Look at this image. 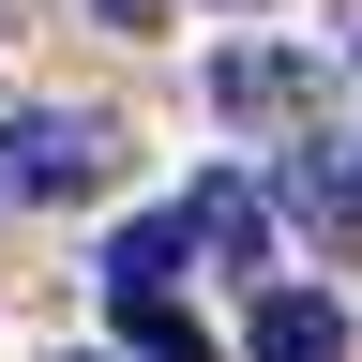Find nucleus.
<instances>
[{"instance_id": "7ed1b4c3", "label": "nucleus", "mask_w": 362, "mask_h": 362, "mask_svg": "<svg viewBox=\"0 0 362 362\" xmlns=\"http://www.w3.org/2000/svg\"><path fill=\"white\" fill-rule=\"evenodd\" d=\"M166 226H181V257H226V272H272V211H257V181H197V197H181Z\"/></svg>"}, {"instance_id": "39448f33", "label": "nucleus", "mask_w": 362, "mask_h": 362, "mask_svg": "<svg viewBox=\"0 0 362 362\" xmlns=\"http://www.w3.org/2000/svg\"><path fill=\"white\" fill-rule=\"evenodd\" d=\"M257 362H347L332 287H272V302H257Z\"/></svg>"}, {"instance_id": "6e6552de", "label": "nucleus", "mask_w": 362, "mask_h": 362, "mask_svg": "<svg viewBox=\"0 0 362 362\" xmlns=\"http://www.w3.org/2000/svg\"><path fill=\"white\" fill-rule=\"evenodd\" d=\"M90 16H106V30H151V0H90Z\"/></svg>"}, {"instance_id": "423d86ee", "label": "nucleus", "mask_w": 362, "mask_h": 362, "mask_svg": "<svg viewBox=\"0 0 362 362\" xmlns=\"http://www.w3.org/2000/svg\"><path fill=\"white\" fill-rule=\"evenodd\" d=\"M121 347H136V362H211V332H197V302H181V287L121 302Z\"/></svg>"}, {"instance_id": "20e7f679", "label": "nucleus", "mask_w": 362, "mask_h": 362, "mask_svg": "<svg viewBox=\"0 0 362 362\" xmlns=\"http://www.w3.org/2000/svg\"><path fill=\"white\" fill-rule=\"evenodd\" d=\"M211 106H242V121H302L317 76L287 61V45H226V61H211Z\"/></svg>"}, {"instance_id": "0eeeda50", "label": "nucleus", "mask_w": 362, "mask_h": 362, "mask_svg": "<svg viewBox=\"0 0 362 362\" xmlns=\"http://www.w3.org/2000/svg\"><path fill=\"white\" fill-rule=\"evenodd\" d=\"M166 272H181V226H166V211H136L121 242H106V287H121V302H151Z\"/></svg>"}, {"instance_id": "1a4fd4ad", "label": "nucleus", "mask_w": 362, "mask_h": 362, "mask_svg": "<svg viewBox=\"0 0 362 362\" xmlns=\"http://www.w3.org/2000/svg\"><path fill=\"white\" fill-rule=\"evenodd\" d=\"M16 16H30V0H0V30H16Z\"/></svg>"}, {"instance_id": "f03ea898", "label": "nucleus", "mask_w": 362, "mask_h": 362, "mask_svg": "<svg viewBox=\"0 0 362 362\" xmlns=\"http://www.w3.org/2000/svg\"><path fill=\"white\" fill-rule=\"evenodd\" d=\"M257 211H287L302 242H332V257H362V151H347L332 121H302L287 151H272V197H257Z\"/></svg>"}, {"instance_id": "f257e3e1", "label": "nucleus", "mask_w": 362, "mask_h": 362, "mask_svg": "<svg viewBox=\"0 0 362 362\" xmlns=\"http://www.w3.org/2000/svg\"><path fill=\"white\" fill-rule=\"evenodd\" d=\"M121 166V136L90 106H0V197H90Z\"/></svg>"}]
</instances>
